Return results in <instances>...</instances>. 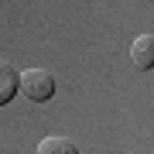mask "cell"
<instances>
[{"instance_id": "3957f363", "label": "cell", "mask_w": 154, "mask_h": 154, "mask_svg": "<svg viewBox=\"0 0 154 154\" xmlns=\"http://www.w3.org/2000/svg\"><path fill=\"white\" fill-rule=\"evenodd\" d=\"M17 89H21V75H17V69H14L7 58H0V106L11 103V99L17 96Z\"/></svg>"}, {"instance_id": "277c9868", "label": "cell", "mask_w": 154, "mask_h": 154, "mask_svg": "<svg viewBox=\"0 0 154 154\" xmlns=\"http://www.w3.org/2000/svg\"><path fill=\"white\" fill-rule=\"evenodd\" d=\"M38 154H79V147H75V140L62 137V134H51V137H45L38 144Z\"/></svg>"}, {"instance_id": "7a4b0ae2", "label": "cell", "mask_w": 154, "mask_h": 154, "mask_svg": "<svg viewBox=\"0 0 154 154\" xmlns=\"http://www.w3.org/2000/svg\"><path fill=\"white\" fill-rule=\"evenodd\" d=\"M130 62L137 69H154V34H137V38H134Z\"/></svg>"}, {"instance_id": "6da1fadb", "label": "cell", "mask_w": 154, "mask_h": 154, "mask_svg": "<svg viewBox=\"0 0 154 154\" xmlns=\"http://www.w3.org/2000/svg\"><path fill=\"white\" fill-rule=\"evenodd\" d=\"M21 93L34 99V103H45V99H51L55 93V79H51V72L45 69H24L21 72Z\"/></svg>"}]
</instances>
